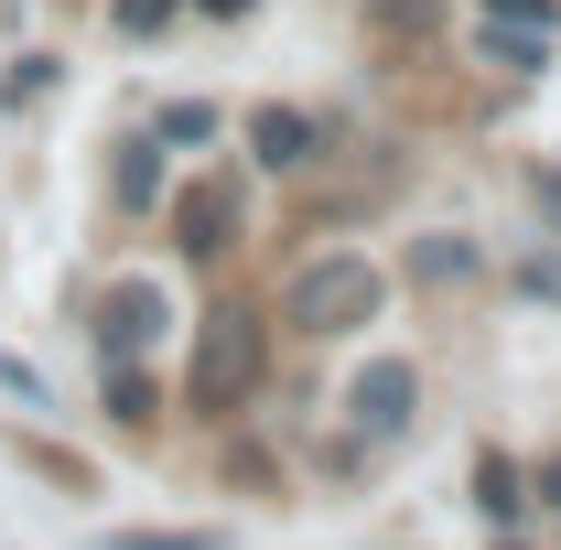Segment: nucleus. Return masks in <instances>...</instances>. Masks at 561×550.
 Masks as SVG:
<instances>
[{
	"mask_svg": "<svg viewBox=\"0 0 561 550\" xmlns=\"http://www.w3.org/2000/svg\"><path fill=\"white\" fill-rule=\"evenodd\" d=\"M260 367H271V335H260V313H249V302H216L206 324H195L184 411H195V421H238V411H249V389H260Z\"/></svg>",
	"mask_w": 561,
	"mask_h": 550,
	"instance_id": "f257e3e1",
	"label": "nucleus"
},
{
	"mask_svg": "<svg viewBox=\"0 0 561 550\" xmlns=\"http://www.w3.org/2000/svg\"><path fill=\"white\" fill-rule=\"evenodd\" d=\"M378 313H389V271L378 260H313V271L291 280V324L302 335H356Z\"/></svg>",
	"mask_w": 561,
	"mask_h": 550,
	"instance_id": "f03ea898",
	"label": "nucleus"
},
{
	"mask_svg": "<svg viewBox=\"0 0 561 550\" xmlns=\"http://www.w3.org/2000/svg\"><path fill=\"white\" fill-rule=\"evenodd\" d=\"M411 400H421L411 356H367L356 389H346V432L356 443H400V432H411Z\"/></svg>",
	"mask_w": 561,
	"mask_h": 550,
	"instance_id": "7ed1b4c3",
	"label": "nucleus"
},
{
	"mask_svg": "<svg viewBox=\"0 0 561 550\" xmlns=\"http://www.w3.org/2000/svg\"><path fill=\"white\" fill-rule=\"evenodd\" d=\"M227 238H238V184H184V195H173V249H184V260H216V249H227Z\"/></svg>",
	"mask_w": 561,
	"mask_h": 550,
	"instance_id": "20e7f679",
	"label": "nucleus"
},
{
	"mask_svg": "<svg viewBox=\"0 0 561 550\" xmlns=\"http://www.w3.org/2000/svg\"><path fill=\"white\" fill-rule=\"evenodd\" d=\"M162 324H173V313H162L151 280H108V302H98V356H140Z\"/></svg>",
	"mask_w": 561,
	"mask_h": 550,
	"instance_id": "39448f33",
	"label": "nucleus"
},
{
	"mask_svg": "<svg viewBox=\"0 0 561 550\" xmlns=\"http://www.w3.org/2000/svg\"><path fill=\"white\" fill-rule=\"evenodd\" d=\"M249 151H260L271 173H302V162H313V119H302V108H249Z\"/></svg>",
	"mask_w": 561,
	"mask_h": 550,
	"instance_id": "423d86ee",
	"label": "nucleus"
},
{
	"mask_svg": "<svg viewBox=\"0 0 561 550\" xmlns=\"http://www.w3.org/2000/svg\"><path fill=\"white\" fill-rule=\"evenodd\" d=\"M98 411L130 421V432H140V421H162V411H151V367H140V356H98Z\"/></svg>",
	"mask_w": 561,
	"mask_h": 550,
	"instance_id": "0eeeda50",
	"label": "nucleus"
},
{
	"mask_svg": "<svg viewBox=\"0 0 561 550\" xmlns=\"http://www.w3.org/2000/svg\"><path fill=\"white\" fill-rule=\"evenodd\" d=\"M108 195L119 206H162V140H119V162H108Z\"/></svg>",
	"mask_w": 561,
	"mask_h": 550,
	"instance_id": "6e6552de",
	"label": "nucleus"
},
{
	"mask_svg": "<svg viewBox=\"0 0 561 550\" xmlns=\"http://www.w3.org/2000/svg\"><path fill=\"white\" fill-rule=\"evenodd\" d=\"M476 55H486V66H507V76H540V55H551V33H529V22H496V11H486Z\"/></svg>",
	"mask_w": 561,
	"mask_h": 550,
	"instance_id": "1a4fd4ad",
	"label": "nucleus"
},
{
	"mask_svg": "<svg viewBox=\"0 0 561 550\" xmlns=\"http://www.w3.org/2000/svg\"><path fill=\"white\" fill-rule=\"evenodd\" d=\"M476 507H486L496 529L529 507V485H518V454H476Z\"/></svg>",
	"mask_w": 561,
	"mask_h": 550,
	"instance_id": "9d476101",
	"label": "nucleus"
},
{
	"mask_svg": "<svg viewBox=\"0 0 561 550\" xmlns=\"http://www.w3.org/2000/svg\"><path fill=\"white\" fill-rule=\"evenodd\" d=\"M151 140H162V151H206V140H216V108H206V98H173V108L151 119Z\"/></svg>",
	"mask_w": 561,
	"mask_h": 550,
	"instance_id": "9b49d317",
	"label": "nucleus"
},
{
	"mask_svg": "<svg viewBox=\"0 0 561 550\" xmlns=\"http://www.w3.org/2000/svg\"><path fill=\"white\" fill-rule=\"evenodd\" d=\"M108 550H227V529H119Z\"/></svg>",
	"mask_w": 561,
	"mask_h": 550,
	"instance_id": "f8f14e48",
	"label": "nucleus"
},
{
	"mask_svg": "<svg viewBox=\"0 0 561 550\" xmlns=\"http://www.w3.org/2000/svg\"><path fill=\"white\" fill-rule=\"evenodd\" d=\"M411 271H421V280H465V271H476V249H465V238H421Z\"/></svg>",
	"mask_w": 561,
	"mask_h": 550,
	"instance_id": "ddd939ff",
	"label": "nucleus"
},
{
	"mask_svg": "<svg viewBox=\"0 0 561 550\" xmlns=\"http://www.w3.org/2000/svg\"><path fill=\"white\" fill-rule=\"evenodd\" d=\"M44 87H55V66H44V55H22V66L0 76V108H22V98H44Z\"/></svg>",
	"mask_w": 561,
	"mask_h": 550,
	"instance_id": "4468645a",
	"label": "nucleus"
},
{
	"mask_svg": "<svg viewBox=\"0 0 561 550\" xmlns=\"http://www.w3.org/2000/svg\"><path fill=\"white\" fill-rule=\"evenodd\" d=\"M496 22H529V33H561V0H486Z\"/></svg>",
	"mask_w": 561,
	"mask_h": 550,
	"instance_id": "2eb2a0df",
	"label": "nucleus"
},
{
	"mask_svg": "<svg viewBox=\"0 0 561 550\" xmlns=\"http://www.w3.org/2000/svg\"><path fill=\"white\" fill-rule=\"evenodd\" d=\"M0 389H11V400H22V411H44V378H33V367H22V356H11V345H0Z\"/></svg>",
	"mask_w": 561,
	"mask_h": 550,
	"instance_id": "dca6fc26",
	"label": "nucleus"
},
{
	"mask_svg": "<svg viewBox=\"0 0 561 550\" xmlns=\"http://www.w3.org/2000/svg\"><path fill=\"white\" fill-rule=\"evenodd\" d=\"M173 11H184V0H119V33H162Z\"/></svg>",
	"mask_w": 561,
	"mask_h": 550,
	"instance_id": "f3484780",
	"label": "nucleus"
},
{
	"mask_svg": "<svg viewBox=\"0 0 561 550\" xmlns=\"http://www.w3.org/2000/svg\"><path fill=\"white\" fill-rule=\"evenodd\" d=\"M518 485H529L540 507H561V454H551V465H540V475H518Z\"/></svg>",
	"mask_w": 561,
	"mask_h": 550,
	"instance_id": "a211bd4d",
	"label": "nucleus"
},
{
	"mask_svg": "<svg viewBox=\"0 0 561 550\" xmlns=\"http://www.w3.org/2000/svg\"><path fill=\"white\" fill-rule=\"evenodd\" d=\"M529 291H551V302H561V260H529Z\"/></svg>",
	"mask_w": 561,
	"mask_h": 550,
	"instance_id": "6ab92c4d",
	"label": "nucleus"
},
{
	"mask_svg": "<svg viewBox=\"0 0 561 550\" xmlns=\"http://www.w3.org/2000/svg\"><path fill=\"white\" fill-rule=\"evenodd\" d=\"M540 216H551V227H561V173H540Z\"/></svg>",
	"mask_w": 561,
	"mask_h": 550,
	"instance_id": "aec40b11",
	"label": "nucleus"
},
{
	"mask_svg": "<svg viewBox=\"0 0 561 550\" xmlns=\"http://www.w3.org/2000/svg\"><path fill=\"white\" fill-rule=\"evenodd\" d=\"M195 11H216V22H238V11H260V0H195Z\"/></svg>",
	"mask_w": 561,
	"mask_h": 550,
	"instance_id": "412c9836",
	"label": "nucleus"
},
{
	"mask_svg": "<svg viewBox=\"0 0 561 550\" xmlns=\"http://www.w3.org/2000/svg\"><path fill=\"white\" fill-rule=\"evenodd\" d=\"M496 550H518V540H496Z\"/></svg>",
	"mask_w": 561,
	"mask_h": 550,
	"instance_id": "4be33fe9",
	"label": "nucleus"
}]
</instances>
